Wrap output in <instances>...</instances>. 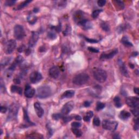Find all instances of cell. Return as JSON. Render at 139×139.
Returning <instances> with one entry per match:
<instances>
[{
  "label": "cell",
  "instance_id": "obj_1",
  "mask_svg": "<svg viewBox=\"0 0 139 139\" xmlns=\"http://www.w3.org/2000/svg\"><path fill=\"white\" fill-rule=\"evenodd\" d=\"M93 75L96 80L101 83L106 82L107 78L106 72L104 70L99 68H93Z\"/></svg>",
  "mask_w": 139,
  "mask_h": 139
},
{
  "label": "cell",
  "instance_id": "obj_2",
  "mask_svg": "<svg viewBox=\"0 0 139 139\" xmlns=\"http://www.w3.org/2000/svg\"><path fill=\"white\" fill-rule=\"evenodd\" d=\"M51 94H52V90L51 87L48 85H42L38 87L37 89V96L38 98L41 99L50 97Z\"/></svg>",
  "mask_w": 139,
  "mask_h": 139
},
{
  "label": "cell",
  "instance_id": "obj_3",
  "mask_svg": "<svg viewBox=\"0 0 139 139\" xmlns=\"http://www.w3.org/2000/svg\"><path fill=\"white\" fill-rule=\"evenodd\" d=\"M89 80V76L88 74L85 73H82L77 74L76 76H74L72 82L74 84L78 85V86H81V85L86 84Z\"/></svg>",
  "mask_w": 139,
  "mask_h": 139
},
{
  "label": "cell",
  "instance_id": "obj_4",
  "mask_svg": "<svg viewBox=\"0 0 139 139\" xmlns=\"http://www.w3.org/2000/svg\"><path fill=\"white\" fill-rule=\"evenodd\" d=\"M14 37L17 40H21L23 39L26 36L25 31L22 26L17 25L14 29Z\"/></svg>",
  "mask_w": 139,
  "mask_h": 139
},
{
  "label": "cell",
  "instance_id": "obj_5",
  "mask_svg": "<svg viewBox=\"0 0 139 139\" xmlns=\"http://www.w3.org/2000/svg\"><path fill=\"white\" fill-rule=\"evenodd\" d=\"M118 126V123L116 121H113L106 119L103 121L102 127L104 129L110 130V131H115Z\"/></svg>",
  "mask_w": 139,
  "mask_h": 139
},
{
  "label": "cell",
  "instance_id": "obj_6",
  "mask_svg": "<svg viewBox=\"0 0 139 139\" xmlns=\"http://www.w3.org/2000/svg\"><path fill=\"white\" fill-rule=\"evenodd\" d=\"M16 47V42L13 39L10 40L7 42L5 47V53L7 54H10L14 52Z\"/></svg>",
  "mask_w": 139,
  "mask_h": 139
},
{
  "label": "cell",
  "instance_id": "obj_7",
  "mask_svg": "<svg viewBox=\"0 0 139 139\" xmlns=\"http://www.w3.org/2000/svg\"><path fill=\"white\" fill-rule=\"evenodd\" d=\"M19 109V106L16 104H12L10 106L8 114V119H14L17 117Z\"/></svg>",
  "mask_w": 139,
  "mask_h": 139
},
{
  "label": "cell",
  "instance_id": "obj_8",
  "mask_svg": "<svg viewBox=\"0 0 139 139\" xmlns=\"http://www.w3.org/2000/svg\"><path fill=\"white\" fill-rule=\"evenodd\" d=\"M126 103L132 108H139V98L137 97H129L126 98Z\"/></svg>",
  "mask_w": 139,
  "mask_h": 139
},
{
  "label": "cell",
  "instance_id": "obj_9",
  "mask_svg": "<svg viewBox=\"0 0 139 139\" xmlns=\"http://www.w3.org/2000/svg\"><path fill=\"white\" fill-rule=\"evenodd\" d=\"M74 103L72 101H70L64 104L62 108L61 113L64 115H67L71 112L74 107Z\"/></svg>",
  "mask_w": 139,
  "mask_h": 139
},
{
  "label": "cell",
  "instance_id": "obj_10",
  "mask_svg": "<svg viewBox=\"0 0 139 139\" xmlns=\"http://www.w3.org/2000/svg\"><path fill=\"white\" fill-rule=\"evenodd\" d=\"M30 81L33 84H36L38 82H39L42 79V76L41 74L39 73V72L34 71L31 74L29 77Z\"/></svg>",
  "mask_w": 139,
  "mask_h": 139
},
{
  "label": "cell",
  "instance_id": "obj_11",
  "mask_svg": "<svg viewBox=\"0 0 139 139\" xmlns=\"http://www.w3.org/2000/svg\"><path fill=\"white\" fill-rule=\"evenodd\" d=\"M39 38V33L37 32H33L32 34L31 37L30 38V39L28 42V45L29 47H33L35 45L36 43H37L38 39Z\"/></svg>",
  "mask_w": 139,
  "mask_h": 139
},
{
  "label": "cell",
  "instance_id": "obj_12",
  "mask_svg": "<svg viewBox=\"0 0 139 139\" xmlns=\"http://www.w3.org/2000/svg\"><path fill=\"white\" fill-rule=\"evenodd\" d=\"M49 74L51 78L57 79L60 75V70L59 67L56 66H53L49 70Z\"/></svg>",
  "mask_w": 139,
  "mask_h": 139
},
{
  "label": "cell",
  "instance_id": "obj_13",
  "mask_svg": "<svg viewBox=\"0 0 139 139\" xmlns=\"http://www.w3.org/2000/svg\"><path fill=\"white\" fill-rule=\"evenodd\" d=\"M73 19L74 20L76 21V22L78 24L79 23L82 22V21L85 20L86 19H85V14L84 13L80 10L76 12L74 14L73 16Z\"/></svg>",
  "mask_w": 139,
  "mask_h": 139
},
{
  "label": "cell",
  "instance_id": "obj_14",
  "mask_svg": "<svg viewBox=\"0 0 139 139\" xmlns=\"http://www.w3.org/2000/svg\"><path fill=\"white\" fill-rule=\"evenodd\" d=\"M118 53V50L115 49V50L111 51L110 53H102L100 57V60H106V59H110L113 58L117 53Z\"/></svg>",
  "mask_w": 139,
  "mask_h": 139
},
{
  "label": "cell",
  "instance_id": "obj_15",
  "mask_svg": "<svg viewBox=\"0 0 139 139\" xmlns=\"http://www.w3.org/2000/svg\"><path fill=\"white\" fill-rule=\"evenodd\" d=\"M34 108L37 114V116L39 118H41L44 114V110L41 107V105L39 102H35L34 104Z\"/></svg>",
  "mask_w": 139,
  "mask_h": 139
},
{
  "label": "cell",
  "instance_id": "obj_16",
  "mask_svg": "<svg viewBox=\"0 0 139 139\" xmlns=\"http://www.w3.org/2000/svg\"><path fill=\"white\" fill-rule=\"evenodd\" d=\"M35 93V89L32 88V87L29 85H26L25 93H24L25 96H26V97L28 98H31L33 97Z\"/></svg>",
  "mask_w": 139,
  "mask_h": 139
},
{
  "label": "cell",
  "instance_id": "obj_17",
  "mask_svg": "<svg viewBox=\"0 0 139 139\" xmlns=\"http://www.w3.org/2000/svg\"><path fill=\"white\" fill-rule=\"evenodd\" d=\"M78 25H79L80 27H82L85 30H87L91 28L92 26H93L92 23H91L90 21L87 20V19H85V20L82 21V22L79 23Z\"/></svg>",
  "mask_w": 139,
  "mask_h": 139
},
{
  "label": "cell",
  "instance_id": "obj_18",
  "mask_svg": "<svg viewBox=\"0 0 139 139\" xmlns=\"http://www.w3.org/2000/svg\"><path fill=\"white\" fill-rule=\"evenodd\" d=\"M23 113H24V116H23V120H24L25 126L27 127V126H32L35 125V124L32 122L31 120L29 119L28 117V115L27 114V112L26 110L23 109Z\"/></svg>",
  "mask_w": 139,
  "mask_h": 139
},
{
  "label": "cell",
  "instance_id": "obj_19",
  "mask_svg": "<svg viewBox=\"0 0 139 139\" xmlns=\"http://www.w3.org/2000/svg\"><path fill=\"white\" fill-rule=\"evenodd\" d=\"M119 69H120L121 73L125 77L129 76H128V72L127 71V67H126L125 63L122 61H119Z\"/></svg>",
  "mask_w": 139,
  "mask_h": 139
},
{
  "label": "cell",
  "instance_id": "obj_20",
  "mask_svg": "<svg viewBox=\"0 0 139 139\" xmlns=\"http://www.w3.org/2000/svg\"><path fill=\"white\" fill-rule=\"evenodd\" d=\"M75 94V92L72 90H67L64 92L61 95V98H71Z\"/></svg>",
  "mask_w": 139,
  "mask_h": 139
},
{
  "label": "cell",
  "instance_id": "obj_21",
  "mask_svg": "<svg viewBox=\"0 0 139 139\" xmlns=\"http://www.w3.org/2000/svg\"><path fill=\"white\" fill-rule=\"evenodd\" d=\"M131 116V114L129 112H127V111L123 110L120 113V114L119 115V117L122 119L123 120H126L129 118Z\"/></svg>",
  "mask_w": 139,
  "mask_h": 139
},
{
  "label": "cell",
  "instance_id": "obj_22",
  "mask_svg": "<svg viewBox=\"0 0 139 139\" xmlns=\"http://www.w3.org/2000/svg\"><path fill=\"white\" fill-rule=\"evenodd\" d=\"M12 93H16L19 95H21L22 93V89L21 87L16 86V85H12L11 88H10Z\"/></svg>",
  "mask_w": 139,
  "mask_h": 139
},
{
  "label": "cell",
  "instance_id": "obj_23",
  "mask_svg": "<svg viewBox=\"0 0 139 139\" xmlns=\"http://www.w3.org/2000/svg\"><path fill=\"white\" fill-rule=\"evenodd\" d=\"M121 42L126 47H130L132 46V44L131 42L129 41L128 38L126 37H124L122 38L121 40Z\"/></svg>",
  "mask_w": 139,
  "mask_h": 139
},
{
  "label": "cell",
  "instance_id": "obj_24",
  "mask_svg": "<svg viewBox=\"0 0 139 139\" xmlns=\"http://www.w3.org/2000/svg\"><path fill=\"white\" fill-rule=\"evenodd\" d=\"M100 26V27L102 28V29L104 31L108 32L110 31V27L109 24L108 22L103 21V22H101Z\"/></svg>",
  "mask_w": 139,
  "mask_h": 139
},
{
  "label": "cell",
  "instance_id": "obj_25",
  "mask_svg": "<svg viewBox=\"0 0 139 139\" xmlns=\"http://www.w3.org/2000/svg\"><path fill=\"white\" fill-rule=\"evenodd\" d=\"M37 17L35 16L33 14H31L28 16L27 18V21L31 25H34V23L37 22Z\"/></svg>",
  "mask_w": 139,
  "mask_h": 139
},
{
  "label": "cell",
  "instance_id": "obj_26",
  "mask_svg": "<svg viewBox=\"0 0 139 139\" xmlns=\"http://www.w3.org/2000/svg\"><path fill=\"white\" fill-rule=\"evenodd\" d=\"M47 37L52 40H54L56 39L57 37V35L56 33H55V32L54 31V29L52 28V29H51L50 31H49L48 32Z\"/></svg>",
  "mask_w": 139,
  "mask_h": 139
},
{
  "label": "cell",
  "instance_id": "obj_27",
  "mask_svg": "<svg viewBox=\"0 0 139 139\" xmlns=\"http://www.w3.org/2000/svg\"><path fill=\"white\" fill-rule=\"evenodd\" d=\"M114 102L115 106L117 108H121V106H122V103H121L120 98L118 97V96H116V97H115L114 98Z\"/></svg>",
  "mask_w": 139,
  "mask_h": 139
},
{
  "label": "cell",
  "instance_id": "obj_28",
  "mask_svg": "<svg viewBox=\"0 0 139 139\" xmlns=\"http://www.w3.org/2000/svg\"><path fill=\"white\" fill-rule=\"evenodd\" d=\"M113 2L115 3L116 7L120 10H122L125 8V4H124L123 2L120 1H113Z\"/></svg>",
  "mask_w": 139,
  "mask_h": 139
},
{
  "label": "cell",
  "instance_id": "obj_29",
  "mask_svg": "<svg viewBox=\"0 0 139 139\" xmlns=\"http://www.w3.org/2000/svg\"><path fill=\"white\" fill-rule=\"evenodd\" d=\"M31 2H32V1H25L24 2H23L20 3V5H19L18 7H17L16 9L17 10H20V9H23V8H25V7L27 6L28 5L29 3H31Z\"/></svg>",
  "mask_w": 139,
  "mask_h": 139
},
{
  "label": "cell",
  "instance_id": "obj_30",
  "mask_svg": "<svg viewBox=\"0 0 139 139\" xmlns=\"http://www.w3.org/2000/svg\"><path fill=\"white\" fill-rule=\"evenodd\" d=\"M72 132L75 135V136L77 138H79L82 135V132H81V130L78 129V128H72Z\"/></svg>",
  "mask_w": 139,
  "mask_h": 139
},
{
  "label": "cell",
  "instance_id": "obj_31",
  "mask_svg": "<svg viewBox=\"0 0 139 139\" xmlns=\"http://www.w3.org/2000/svg\"><path fill=\"white\" fill-rule=\"evenodd\" d=\"M105 106H106L105 104L103 103L98 102L97 103V106H96V109L97 111H100L102 110L103 109H104V108H105Z\"/></svg>",
  "mask_w": 139,
  "mask_h": 139
},
{
  "label": "cell",
  "instance_id": "obj_32",
  "mask_svg": "<svg viewBox=\"0 0 139 139\" xmlns=\"http://www.w3.org/2000/svg\"><path fill=\"white\" fill-rule=\"evenodd\" d=\"M27 138H37V139H40V138H43V136H42V135L38 133H34L28 135V136H27Z\"/></svg>",
  "mask_w": 139,
  "mask_h": 139
},
{
  "label": "cell",
  "instance_id": "obj_33",
  "mask_svg": "<svg viewBox=\"0 0 139 139\" xmlns=\"http://www.w3.org/2000/svg\"><path fill=\"white\" fill-rule=\"evenodd\" d=\"M102 12V10H95L93 12V14H92V16L93 19H96L97 18V17L99 15V14Z\"/></svg>",
  "mask_w": 139,
  "mask_h": 139
},
{
  "label": "cell",
  "instance_id": "obj_34",
  "mask_svg": "<svg viewBox=\"0 0 139 139\" xmlns=\"http://www.w3.org/2000/svg\"><path fill=\"white\" fill-rule=\"evenodd\" d=\"M93 124L95 126L98 127L100 125V121L99 119L97 117H95L93 119Z\"/></svg>",
  "mask_w": 139,
  "mask_h": 139
},
{
  "label": "cell",
  "instance_id": "obj_35",
  "mask_svg": "<svg viewBox=\"0 0 139 139\" xmlns=\"http://www.w3.org/2000/svg\"><path fill=\"white\" fill-rule=\"evenodd\" d=\"M57 6H58L60 8H64L65 7L66 5V1H55V2Z\"/></svg>",
  "mask_w": 139,
  "mask_h": 139
},
{
  "label": "cell",
  "instance_id": "obj_36",
  "mask_svg": "<svg viewBox=\"0 0 139 139\" xmlns=\"http://www.w3.org/2000/svg\"><path fill=\"white\" fill-rule=\"evenodd\" d=\"M71 32V27H70V26H67L66 29L65 30V31L63 32V34H64V35H67L69 34H70Z\"/></svg>",
  "mask_w": 139,
  "mask_h": 139
},
{
  "label": "cell",
  "instance_id": "obj_37",
  "mask_svg": "<svg viewBox=\"0 0 139 139\" xmlns=\"http://www.w3.org/2000/svg\"><path fill=\"white\" fill-rule=\"evenodd\" d=\"M16 3V1L13 0H7L5 2V5L7 6H12Z\"/></svg>",
  "mask_w": 139,
  "mask_h": 139
},
{
  "label": "cell",
  "instance_id": "obj_38",
  "mask_svg": "<svg viewBox=\"0 0 139 139\" xmlns=\"http://www.w3.org/2000/svg\"><path fill=\"white\" fill-rule=\"evenodd\" d=\"M52 117L54 120H58L62 117V115L60 114H53L52 115Z\"/></svg>",
  "mask_w": 139,
  "mask_h": 139
},
{
  "label": "cell",
  "instance_id": "obj_39",
  "mask_svg": "<svg viewBox=\"0 0 139 139\" xmlns=\"http://www.w3.org/2000/svg\"><path fill=\"white\" fill-rule=\"evenodd\" d=\"M84 39H85L86 41L90 42V43H97L98 42V40L96 39H90L89 38H86L85 37H84Z\"/></svg>",
  "mask_w": 139,
  "mask_h": 139
},
{
  "label": "cell",
  "instance_id": "obj_40",
  "mask_svg": "<svg viewBox=\"0 0 139 139\" xmlns=\"http://www.w3.org/2000/svg\"><path fill=\"white\" fill-rule=\"evenodd\" d=\"M71 126L72 128H78L80 127L81 123L78 122H74L71 123Z\"/></svg>",
  "mask_w": 139,
  "mask_h": 139
},
{
  "label": "cell",
  "instance_id": "obj_41",
  "mask_svg": "<svg viewBox=\"0 0 139 139\" xmlns=\"http://www.w3.org/2000/svg\"><path fill=\"white\" fill-rule=\"evenodd\" d=\"M133 109L131 110V112L135 116H138L139 115V108H132Z\"/></svg>",
  "mask_w": 139,
  "mask_h": 139
},
{
  "label": "cell",
  "instance_id": "obj_42",
  "mask_svg": "<svg viewBox=\"0 0 139 139\" xmlns=\"http://www.w3.org/2000/svg\"><path fill=\"white\" fill-rule=\"evenodd\" d=\"M139 119L138 118H137L135 120V123H134V129L135 130H138L139 128Z\"/></svg>",
  "mask_w": 139,
  "mask_h": 139
},
{
  "label": "cell",
  "instance_id": "obj_43",
  "mask_svg": "<svg viewBox=\"0 0 139 139\" xmlns=\"http://www.w3.org/2000/svg\"><path fill=\"white\" fill-rule=\"evenodd\" d=\"M106 0H99V1L97 2L98 6H99L100 7H103V6L106 5Z\"/></svg>",
  "mask_w": 139,
  "mask_h": 139
},
{
  "label": "cell",
  "instance_id": "obj_44",
  "mask_svg": "<svg viewBox=\"0 0 139 139\" xmlns=\"http://www.w3.org/2000/svg\"><path fill=\"white\" fill-rule=\"evenodd\" d=\"M88 50L90 51V52H93V53H98L99 52V50H98L97 48H95L94 47H89L88 48Z\"/></svg>",
  "mask_w": 139,
  "mask_h": 139
},
{
  "label": "cell",
  "instance_id": "obj_45",
  "mask_svg": "<svg viewBox=\"0 0 139 139\" xmlns=\"http://www.w3.org/2000/svg\"><path fill=\"white\" fill-rule=\"evenodd\" d=\"M63 121L65 123H67L68 122H70V121L72 120V117L71 116H65V117H63Z\"/></svg>",
  "mask_w": 139,
  "mask_h": 139
},
{
  "label": "cell",
  "instance_id": "obj_46",
  "mask_svg": "<svg viewBox=\"0 0 139 139\" xmlns=\"http://www.w3.org/2000/svg\"><path fill=\"white\" fill-rule=\"evenodd\" d=\"M25 48H26L25 46L23 45H22L20 46L18 48V52H20V53H21V52H23V51H24L25 50Z\"/></svg>",
  "mask_w": 139,
  "mask_h": 139
},
{
  "label": "cell",
  "instance_id": "obj_47",
  "mask_svg": "<svg viewBox=\"0 0 139 139\" xmlns=\"http://www.w3.org/2000/svg\"><path fill=\"white\" fill-rule=\"evenodd\" d=\"M7 111V109L6 107V106H1V113L4 114V113H6Z\"/></svg>",
  "mask_w": 139,
  "mask_h": 139
},
{
  "label": "cell",
  "instance_id": "obj_48",
  "mask_svg": "<svg viewBox=\"0 0 139 139\" xmlns=\"http://www.w3.org/2000/svg\"><path fill=\"white\" fill-rule=\"evenodd\" d=\"M86 115L87 116H88L91 119V117L93 116V112H92V111H89V112L86 113Z\"/></svg>",
  "mask_w": 139,
  "mask_h": 139
},
{
  "label": "cell",
  "instance_id": "obj_49",
  "mask_svg": "<svg viewBox=\"0 0 139 139\" xmlns=\"http://www.w3.org/2000/svg\"><path fill=\"white\" fill-rule=\"evenodd\" d=\"M90 104H91V103L90 102L85 101L84 103V104H83V105H84V106H85V107H89V106H90Z\"/></svg>",
  "mask_w": 139,
  "mask_h": 139
},
{
  "label": "cell",
  "instance_id": "obj_50",
  "mask_svg": "<svg viewBox=\"0 0 139 139\" xmlns=\"http://www.w3.org/2000/svg\"><path fill=\"white\" fill-rule=\"evenodd\" d=\"M83 119L85 121V122H89L90 120V118L88 116L86 115V116H85L84 117H83Z\"/></svg>",
  "mask_w": 139,
  "mask_h": 139
},
{
  "label": "cell",
  "instance_id": "obj_51",
  "mask_svg": "<svg viewBox=\"0 0 139 139\" xmlns=\"http://www.w3.org/2000/svg\"><path fill=\"white\" fill-rule=\"evenodd\" d=\"M14 82L16 84H20L21 81L19 78H15L14 79Z\"/></svg>",
  "mask_w": 139,
  "mask_h": 139
},
{
  "label": "cell",
  "instance_id": "obj_52",
  "mask_svg": "<svg viewBox=\"0 0 139 139\" xmlns=\"http://www.w3.org/2000/svg\"><path fill=\"white\" fill-rule=\"evenodd\" d=\"M74 119L77 121H80V120H82V117L79 116V115H76V116H75V117H74Z\"/></svg>",
  "mask_w": 139,
  "mask_h": 139
},
{
  "label": "cell",
  "instance_id": "obj_53",
  "mask_svg": "<svg viewBox=\"0 0 139 139\" xmlns=\"http://www.w3.org/2000/svg\"><path fill=\"white\" fill-rule=\"evenodd\" d=\"M139 89L138 88V87H135V88L134 89V93H135L136 94H137V95H138L139 94Z\"/></svg>",
  "mask_w": 139,
  "mask_h": 139
},
{
  "label": "cell",
  "instance_id": "obj_54",
  "mask_svg": "<svg viewBox=\"0 0 139 139\" xmlns=\"http://www.w3.org/2000/svg\"><path fill=\"white\" fill-rule=\"evenodd\" d=\"M31 51L30 50L29 48L27 49V50H26V55H29L30 53H31Z\"/></svg>",
  "mask_w": 139,
  "mask_h": 139
}]
</instances>
